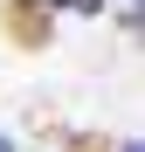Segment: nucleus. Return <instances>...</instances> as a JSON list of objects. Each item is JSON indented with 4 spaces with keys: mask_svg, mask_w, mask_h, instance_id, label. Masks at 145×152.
I'll use <instances>...</instances> for the list:
<instances>
[{
    "mask_svg": "<svg viewBox=\"0 0 145 152\" xmlns=\"http://www.w3.org/2000/svg\"><path fill=\"white\" fill-rule=\"evenodd\" d=\"M42 7H76V14H97L104 0H42Z\"/></svg>",
    "mask_w": 145,
    "mask_h": 152,
    "instance_id": "nucleus-1",
    "label": "nucleus"
},
{
    "mask_svg": "<svg viewBox=\"0 0 145 152\" xmlns=\"http://www.w3.org/2000/svg\"><path fill=\"white\" fill-rule=\"evenodd\" d=\"M0 152H14V138H7V132H0Z\"/></svg>",
    "mask_w": 145,
    "mask_h": 152,
    "instance_id": "nucleus-2",
    "label": "nucleus"
},
{
    "mask_svg": "<svg viewBox=\"0 0 145 152\" xmlns=\"http://www.w3.org/2000/svg\"><path fill=\"white\" fill-rule=\"evenodd\" d=\"M125 152H138V145H125Z\"/></svg>",
    "mask_w": 145,
    "mask_h": 152,
    "instance_id": "nucleus-3",
    "label": "nucleus"
}]
</instances>
